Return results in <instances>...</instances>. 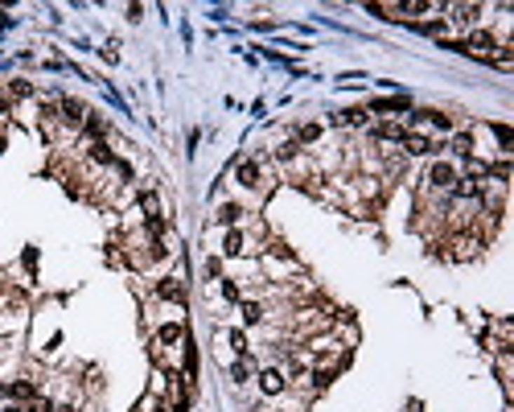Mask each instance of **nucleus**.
I'll return each instance as SVG.
<instances>
[{"mask_svg":"<svg viewBox=\"0 0 514 412\" xmlns=\"http://www.w3.org/2000/svg\"><path fill=\"white\" fill-rule=\"evenodd\" d=\"M456 178H461V169H456L453 161H432L428 173H424V190L428 194H453Z\"/></svg>","mask_w":514,"mask_h":412,"instance_id":"nucleus-1","label":"nucleus"},{"mask_svg":"<svg viewBox=\"0 0 514 412\" xmlns=\"http://www.w3.org/2000/svg\"><path fill=\"white\" fill-rule=\"evenodd\" d=\"M235 186L239 190H268V178H264V161L259 157H243L239 165H235Z\"/></svg>","mask_w":514,"mask_h":412,"instance_id":"nucleus-2","label":"nucleus"},{"mask_svg":"<svg viewBox=\"0 0 514 412\" xmlns=\"http://www.w3.org/2000/svg\"><path fill=\"white\" fill-rule=\"evenodd\" d=\"M255 380H259V392H264V396H284V392H288V376H284V367H280V363L264 367Z\"/></svg>","mask_w":514,"mask_h":412,"instance_id":"nucleus-3","label":"nucleus"},{"mask_svg":"<svg viewBox=\"0 0 514 412\" xmlns=\"http://www.w3.org/2000/svg\"><path fill=\"white\" fill-rule=\"evenodd\" d=\"M152 293H156L161 301H169V305H185V281H182V272H177V277H161V281L152 285Z\"/></svg>","mask_w":514,"mask_h":412,"instance_id":"nucleus-4","label":"nucleus"},{"mask_svg":"<svg viewBox=\"0 0 514 412\" xmlns=\"http://www.w3.org/2000/svg\"><path fill=\"white\" fill-rule=\"evenodd\" d=\"M453 157H461V161H469V157H478V140H473V132L465 128V132H453L449 136V145H445Z\"/></svg>","mask_w":514,"mask_h":412,"instance_id":"nucleus-5","label":"nucleus"},{"mask_svg":"<svg viewBox=\"0 0 514 412\" xmlns=\"http://www.w3.org/2000/svg\"><path fill=\"white\" fill-rule=\"evenodd\" d=\"M239 314H243V326H264L268 321V305H264V297H243Z\"/></svg>","mask_w":514,"mask_h":412,"instance_id":"nucleus-6","label":"nucleus"},{"mask_svg":"<svg viewBox=\"0 0 514 412\" xmlns=\"http://www.w3.org/2000/svg\"><path fill=\"white\" fill-rule=\"evenodd\" d=\"M370 116H391V112H412V95H387V99H374L366 107Z\"/></svg>","mask_w":514,"mask_h":412,"instance_id":"nucleus-7","label":"nucleus"},{"mask_svg":"<svg viewBox=\"0 0 514 412\" xmlns=\"http://www.w3.org/2000/svg\"><path fill=\"white\" fill-rule=\"evenodd\" d=\"M333 128H370V112L366 107H346V112H337L330 120Z\"/></svg>","mask_w":514,"mask_h":412,"instance_id":"nucleus-8","label":"nucleus"},{"mask_svg":"<svg viewBox=\"0 0 514 412\" xmlns=\"http://www.w3.org/2000/svg\"><path fill=\"white\" fill-rule=\"evenodd\" d=\"M87 161L111 169V165H116V153H111V145H107V140H91V145H87Z\"/></svg>","mask_w":514,"mask_h":412,"instance_id":"nucleus-9","label":"nucleus"},{"mask_svg":"<svg viewBox=\"0 0 514 412\" xmlns=\"http://www.w3.org/2000/svg\"><path fill=\"white\" fill-rule=\"evenodd\" d=\"M0 392L4 396H13V400H33L37 396V387L29 380H13V383H0Z\"/></svg>","mask_w":514,"mask_h":412,"instance_id":"nucleus-10","label":"nucleus"},{"mask_svg":"<svg viewBox=\"0 0 514 412\" xmlns=\"http://www.w3.org/2000/svg\"><path fill=\"white\" fill-rule=\"evenodd\" d=\"M243 215H247V211H243L239 202H222V206H218V215H214V219L222 222V227H239V222H243Z\"/></svg>","mask_w":514,"mask_h":412,"instance_id":"nucleus-11","label":"nucleus"},{"mask_svg":"<svg viewBox=\"0 0 514 412\" xmlns=\"http://www.w3.org/2000/svg\"><path fill=\"white\" fill-rule=\"evenodd\" d=\"M136 202H140V215H144V219H156V215H161V198H156V190H140Z\"/></svg>","mask_w":514,"mask_h":412,"instance_id":"nucleus-12","label":"nucleus"},{"mask_svg":"<svg viewBox=\"0 0 514 412\" xmlns=\"http://www.w3.org/2000/svg\"><path fill=\"white\" fill-rule=\"evenodd\" d=\"M251 376H255V363H251V354H247V359H235V363H231V380H235V383H247Z\"/></svg>","mask_w":514,"mask_h":412,"instance_id":"nucleus-13","label":"nucleus"},{"mask_svg":"<svg viewBox=\"0 0 514 412\" xmlns=\"http://www.w3.org/2000/svg\"><path fill=\"white\" fill-rule=\"evenodd\" d=\"M292 140H297L301 149H309V145H317V140H321V124H301V128H297V136H292Z\"/></svg>","mask_w":514,"mask_h":412,"instance_id":"nucleus-14","label":"nucleus"},{"mask_svg":"<svg viewBox=\"0 0 514 412\" xmlns=\"http://www.w3.org/2000/svg\"><path fill=\"white\" fill-rule=\"evenodd\" d=\"M494 136H498V145H502V157H510V145H514V132L506 124H494Z\"/></svg>","mask_w":514,"mask_h":412,"instance_id":"nucleus-15","label":"nucleus"},{"mask_svg":"<svg viewBox=\"0 0 514 412\" xmlns=\"http://www.w3.org/2000/svg\"><path fill=\"white\" fill-rule=\"evenodd\" d=\"M8 99H33V87L25 79H13V83H8Z\"/></svg>","mask_w":514,"mask_h":412,"instance_id":"nucleus-16","label":"nucleus"},{"mask_svg":"<svg viewBox=\"0 0 514 412\" xmlns=\"http://www.w3.org/2000/svg\"><path fill=\"white\" fill-rule=\"evenodd\" d=\"M231 347H235V354H239V359H247V354H251V347H247V334H243V330H231Z\"/></svg>","mask_w":514,"mask_h":412,"instance_id":"nucleus-17","label":"nucleus"},{"mask_svg":"<svg viewBox=\"0 0 514 412\" xmlns=\"http://www.w3.org/2000/svg\"><path fill=\"white\" fill-rule=\"evenodd\" d=\"M202 277H206V281H218V277H222V260H218V255H214V260H206Z\"/></svg>","mask_w":514,"mask_h":412,"instance_id":"nucleus-18","label":"nucleus"},{"mask_svg":"<svg viewBox=\"0 0 514 412\" xmlns=\"http://www.w3.org/2000/svg\"><path fill=\"white\" fill-rule=\"evenodd\" d=\"M25 412H54V404H50V400H33Z\"/></svg>","mask_w":514,"mask_h":412,"instance_id":"nucleus-19","label":"nucleus"},{"mask_svg":"<svg viewBox=\"0 0 514 412\" xmlns=\"http://www.w3.org/2000/svg\"><path fill=\"white\" fill-rule=\"evenodd\" d=\"M8 107H13V99H8V95H0V116H8Z\"/></svg>","mask_w":514,"mask_h":412,"instance_id":"nucleus-20","label":"nucleus"}]
</instances>
